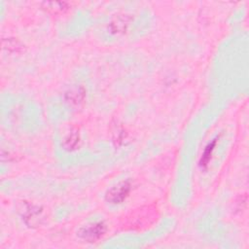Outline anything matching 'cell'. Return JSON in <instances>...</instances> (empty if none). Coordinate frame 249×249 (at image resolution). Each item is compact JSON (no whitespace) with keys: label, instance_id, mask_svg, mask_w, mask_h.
Returning a JSON list of instances; mask_svg holds the SVG:
<instances>
[{"label":"cell","instance_id":"cell-7","mask_svg":"<svg viewBox=\"0 0 249 249\" xmlns=\"http://www.w3.org/2000/svg\"><path fill=\"white\" fill-rule=\"evenodd\" d=\"M46 9L52 13H63L68 9V4L65 2H48L45 3Z\"/></svg>","mask_w":249,"mask_h":249},{"label":"cell","instance_id":"cell-4","mask_svg":"<svg viewBox=\"0 0 249 249\" xmlns=\"http://www.w3.org/2000/svg\"><path fill=\"white\" fill-rule=\"evenodd\" d=\"M65 96L66 102H68L70 106L80 107L85 102L86 92L82 88H73L66 92Z\"/></svg>","mask_w":249,"mask_h":249},{"label":"cell","instance_id":"cell-5","mask_svg":"<svg viewBox=\"0 0 249 249\" xmlns=\"http://www.w3.org/2000/svg\"><path fill=\"white\" fill-rule=\"evenodd\" d=\"M80 144V133L77 129H72L70 132L66 135V137L63 140V145L65 149L67 150H75L77 147H79Z\"/></svg>","mask_w":249,"mask_h":249},{"label":"cell","instance_id":"cell-2","mask_svg":"<svg viewBox=\"0 0 249 249\" xmlns=\"http://www.w3.org/2000/svg\"><path fill=\"white\" fill-rule=\"evenodd\" d=\"M106 231V226L102 222H94L83 227L79 231V236L89 242H93L101 238Z\"/></svg>","mask_w":249,"mask_h":249},{"label":"cell","instance_id":"cell-6","mask_svg":"<svg viewBox=\"0 0 249 249\" xmlns=\"http://www.w3.org/2000/svg\"><path fill=\"white\" fill-rule=\"evenodd\" d=\"M216 143H217V139H213V141H212L211 143H209V144L205 147V149H204V151H203V153H202V155H201L200 160H199V165H200L201 167H206V166L208 165V163H209V161H210V160H211L213 151H214V149H215Z\"/></svg>","mask_w":249,"mask_h":249},{"label":"cell","instance_id":"cell-1","mask_svg":"<svg viewBox=\"0 0 249 249\" xmlns=\"http://www.w3.org/2000/svg\"><path fill=\"white\" fill-rule=\"evenodd\" d=\"M131 191L130 181H123L112 187L106 194V200L111 204H120L129 196Z\"/></svg>","mask_w":249,"mask_h":249},{"label":"cell","instance_id":"cell-3","mask_svg":"<svg viewBox=\"0 0 249 249\" xmlns=\"http://www.w3.org/2000/svg\"><path fill=\"white\" fill-rule=\"evenodd\" d=\"M129 21H130V18L127 16L125 15L118 16L110 21L108 28L111 33L119 35L124 33L126 30L127 26L129 25Z\"/></svg>","mask_w":249,"mask_h":249}]
</instances>
